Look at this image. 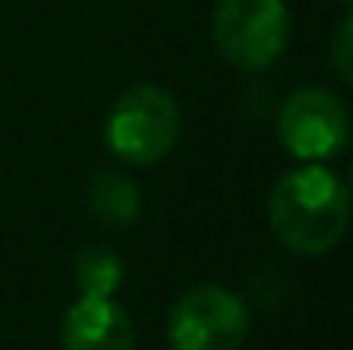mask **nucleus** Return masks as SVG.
Returning a JSON list of instances; mask_svg holds the SVG:
<instances>
[{
	"label": "nucleus",
	"mask_w": 353,
	"mask_h": 350,
	"mask_svg": "<svg viewBox=\"0 0 353 350\" xmlns=\"http://www.w3.org/2000/svg\"><path fill=\"white\" fill-rule=\"evenodd\" d=\"M350 189L347 182L319 162H305L285 172L268 200V224L274 240L299 254H330L350 227Z\"/></svg>",
	"instance_id": "f257e3e1"
},
{
	"label": "nucleus",
	"mask_w": 353,
	"mask_h": 350,
	"mask_svg": "<svg viewBox=\"0 0 353 350\" xmlns=\"http://www.w3.org/2000/svg\"><path fill=\"white\" fill-rule=\"evenodd\" d=\"M103 137L114 158L148 168L158 165L182 137V110L175 97L154 83L123 90L103 120Z\"/></svg>",
	"instance_id": "f03ea898"
},
{
	"label": "nucleus",
	"mask_w": 353,
	"mask_h": 350,
	"mask_svg": "<svg viewBox=\"0 0 353 350\" xmlns=\"http://www.w3.org/2000/svg\"><path fill=\"white\" fill-rule=\"evenodd\" d=\"M210 35L234 69L264 72L288 48L292 14L285 0H220L213 7Z\"/></svg>",
	"instance_id": "7ed1b4c3"
},
{
	"label": "nucleus",
	"mask_w": 353,
	"mask_h": 350,
	"mask_svg": "<svg viewBox=\"0 0 353 350\" xmlns=\"http://www.w3.org/2000/svg\"><path fill=\"white\" fill-rule=\"evenodd\" d=\"M165 330L172 350H240L250 333V313L236 292L203 282L172 302Z\"/></svg>",
	"instance_id": "20e7f679"
},
{
	"label": "nucleus",
	"mask_w": 353,
	"mask_h": 350,
	"mask_svg": "<svg viewBox=\"0 0 353 350\" xmlns=\"http://www.w3.org/2000/svg\"><path fill=\"white\" fill-rule=\"evenodd\" d=\"M278 137L292 158L326 162L350 144V114L336 93L323 86H302L281 104Z\"/></svg>",
	"instance_id": "39448f33"
},
{
	"label": "nucleus",
	"mask_w": 353,
	"mask_h": 350,
	"mask_svg": "<svg viewBox=\"0 0 353 350\" xmlns=\"http://www.w3.org/2000/svg\"><path fill=\"white\" fill-rule=\"evenodd\" d=\"M62 350H134L137 330L130 313L100 295H79L62 316Z\"/></svg>",
	"instance_id": "423d86ee"
},
{
	"label": "nucleus",
	"mask_w": 353,
	"mask_h": 350,
	"mask_svg": "<svg viewBox=\"0 0 353 350\" xmlns=\"http://www.w3.org/2000/svg\"><path fill=\"white\" fill-rule=\"evenodd\" d=\"M83 203H86V213L100 227H110V231H127L141 217L137 182L127 179L117 168H97V172H90L86 189H83Z\"/></svg>",
	"instance_id": "0eeeda50"
},
{
	"label": "nucleus",
	"mask_w": 353,
	"mask_h": 350,
	"mask_svg": "<svg viewBox=\"0 0 353 350\" xmlns=\"http://www.w3.org/2000/svg\"><path fill=\"white\" fill-rule=\"evenodd\" d=\"M72 278L83 295L114 299V292L123 282V257L107 244H86L72 261Z\"/></svg>",
	"instance_id": "6e6552de"
},
{
	"label": "nucleus",
	"mask_w": 353,
	"mask_h": 350,
	"mask_svg": "<svg viewBox=\"0 0 353 350\" xmlns=\"http://www.w3.org/2000/svg\"><path fill=\"white\" fill-rule=\"evenodd\" d=\"M330 62H333V72H336L347 86H353V7L336 21V28H333Z\"/></svg>",
	"instance_id": "1a4fd4ad"
},
{
	"label": "nucleus",
	"mask_w": 353,
	"mask_h": 350,
	"mask_svg": "<svg viewBox=\"0 0 353 350\" xmlns=\"http://www.w3.org/2000/svg\"><path fill=\"white\" fill-rule=\"evenodd\" d=\"M340 3H347V7H353V0H340Z\"/></svg>",
	"instance_id": "9d476101"
},
{
	"label": "nucleus",
	"mask_w": 353,
	"mask_h": 350,
	"mask_svg": "<svg viewBox=\"0 0 353 350\" xmlns=\"http://www.w3.org/2000/svg\"><path fill=\"white\" fill-rule=\"evenodd\" d=\"M350 186H353V165H350Z\"/></svg>",
	"instance_id": "9b49d317"
}]
</instances>
